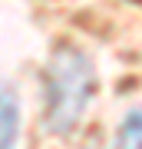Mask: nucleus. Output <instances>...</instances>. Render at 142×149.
<instances>
[{
  "label": "nucleus",
  "mask_w": 142,
  "mask_h": 149,
  "mask_svg": "<svg viewBox=\"0 0 142 149\" xmlns=\"http://www.w3.org/2000/svg\"><path fill=\"white\" fill-rule=\"evenodd\" d=\"M96 90L89 56L73 43H60L43 70V123L53 133H69L79 126Z\"/></svg>",
  "instance_id": "nucleus-1"
},
{
  "label": "nucleus",
  "mask_w": 142,
  "mask_h": 149,
  "mask_svg": "<svg viewBox=\"0 0 142 149\" xmlns=\"http://www.w3.org/2000/svg\"><path fill=\"white\" fill-rule=\"evenodd\" d=\"M89 149H99V146H89Z\"/></svg>",
  "instance_id": "nucleus-4"
},
{
  "label": "nucleus",
  "mask_w": 142,
  "mask_h": 149,
  "mask_svg": "<svg viewBox=\"0 0 142 149\" xmlns=\"http://www.w3.org/2000/svg\"><path fill=\"white\" fill-rule=\"evenodd\" d=\"M17 129H20V106L10 86L0 83V149L17 146Z\"/></svg>",
  "instance_id": "nucleus-2"
},
{
  "label": "nucleus",
  "mask_w": 142,
  "mask_h": 149,
  "mask_svg": "<svg viewBox=\"0 0 142 149\" xmlns=\"http://www.w3.org/2000/svg\"><path fill=\"white\" fill-rule=\"evenodd\" d=\"M116 149H142V106L132 109L119 126V139H116Z\"/></svg>",
  "instance_id": "nucleus-3"
}]
</instances>
